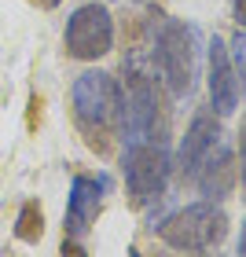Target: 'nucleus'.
I'll list each match as a JSON object with an SVG mask.
<instances>
[{
  "label": "nucleus",
  "instance_id": "nucleus-1",
  "mask_svg": "<svg viewBox=\"0 0 246 257\" xmlns=\"http://www.w3.org/2000/svg\"><path fill=\"white\" fill-rule=\"evenodd\" d=\"M155 231L169 250H180V253L213 250L217 242H224V235H228V213L217 202L202 198V202L180 206V209H173L169 217H162L155 224Z\"/></svg>",
  "mask_w": 246,
  "mask_h": 257
},
{
  "label": "nucleus",
  "instance_id": "nucleus-2",
  "mask_svg": "<svg viewBox=\"0 0 246 257\" xmlns=\"http://www.w3.org/2000/svg\"><path fill=\"white\" fill-rule=\"evenodd\" d=\"M155 66L177 99L191 96L198 77V30L180 19H169L155 37Z\"/></svg>",
  "mask_w": 246,
  "mask_h": 257
},
{
  "label": "nucleus",
  "instance_id": "nucleus-3",
  "mask_svg": "<svg viewBox=\"0 0 246 257\" xmlns=\"http://www.w3.org/2000/svg\"><path fill=\"white\" fill-rule=\"evenodd\" d=\"M74 118L92 140L121 128V85L107 70H85L74 81Z\"/></svg>",
  "mask_w": 246,
  "mask_h": 257
},
{
  "label": "nucleus",
  "instance_id": "nucleus-4",
  "mask_svg": "<svg viewBox=\"0 0 246 257\" xmlns=\"http://www.w3.org/2000/svg\"><path fill=\"white\" fill-rule=\"evenodd\" d=\"M121 169H125V188H129L136 206H151V202H162V198H166L173 158H169V151L162 144H155V140L125 144Z\"/></svg>",
  "mask_w": 246,
  "mask_h": 257
},
{
  "label": "nucleus",
  "instance_id": "nucleus-5",
  "mask_svg": "<svg viewBox=\"0 0 246 257\" xmlns=\"http://www.w3.org/2000/svg\"><path fill=\"white\" fill-rule=\"evenodd\" d=\"M63 44H66V55L70 59H103L110 48H114V19L107 4H81L74 15L66 19V33H63Z\"/></svg>",
  "mask_w": 246,
  "mask_h": 257
},
{
  "label": "nucleus",
  "instance_id": "nucleus-6",
  "mask_svg": "<svg viewBox=\"0 0 246 257\" xmlns=\"http://www.w3.org/2000/svg\"><path fill=\"white\" fill-rule=\"evenodd\" d=\"M158 121V96L144 70H129V81L121 88V136L125 144H144L155 140Z\"/></svg>",
  "mask_w": 246,
  "mask_h": 257
},
{
  "label": "nucleus",
  "instance_id": "nucleus-7",
  "mask_svg": "<svg viewBox=\"0 0 246 257\" xmlns=\"http://www.w3.org/2000/svg\"><path fill=\"white\" fill-rule=\"evenodd\" d=\"M220 144V114H213V107L209 110H198L191 125H187V133L180 140V151H177V169L180 180H195L198 166L209 158V151H213Z\"/></svg>",
  "mask_w": 246,
  "mask_h": 257
},
{
  "label": "nucleus",
  "instance_id": "nucleus-8",
  "mask_svg": "<svg viewBox=\"0 0 246 257\" xmlns=\"http://www.w3.org/2000/svg\"><path fill=\"white\" fill-rule=\"evenodd\" d=\"M107 188H110L107 177H74V184H70V198H66V217H63L66 239H81L92 224H96Z\"/></svg>",
  "mask_w": 246,
  "mask_h": 257
},
{
  "label": "nucleus",
  "instance_id": "nucleus-9",
  "mask_svg": "<svg viewBox=\"0 0 246 257\" xmlns=\"http://www.w3.org/2000/svg\"><path fill=\"white\" fill-rule=\"evenodd\" d=\"M209 107L213 114L220 118H228V114H235L239 107V77H235V66H231V55H228V44L213 33V41H209Z\"/></svg>",
  "mask_w": 246,
  "mask_h": 257
},
{
  "label": "nucleus",
  "instance_id": "nucleus-10",
  "mask_svg": "<svg viewBox=\"0 0 246 257\" xmlns=\"http://www.w3.org/2000/svg\"><path fill=\"white\" fill-rule=\"evenodd\" d=\"M235 180H239V166H235V155L217 144L213 151H209V158L198 166L195 173V184H198V195L209 198V202H220V198H228L231 191H235Z\"/></svg>",
  "mask_w": 246,
  "mask_h": 257
},
{
  "label": "nucleus",
  "instance_id": "nucleus-11",
  "mask_svg": "<svg viewBox=\"0 0 246 257\" xmlns=\"http://www.w3.org/2000/svg\"><path fill=\"white\" fill-rule=\"evenodd\" d=\"M15 235H19L22 242H37V239L44 235V217H41L37 202H26V206H22L19 224H15Z\"/></svg>",
  "mask_w": 246,
  "mask_h": 257
},
{
  "label": "nucleus",
  "instance_id": "nucleus-12",
  "mask_svg": "<svg viewBox=\"0 0 246 257\" xmlns=\"http://www.w3.org/2000/svg\"><path fill=\"white\" fill-rule=\"evenodd\" d=\"M228 55H231V66H235V77H239V92L246 96V30H239L231 37Z\"/></svg>",
  "mask_w": 246,
  "mask_h": 257
},
{
  "label": "nucleus",
  "instance_id": "nucleus-13",
  "mask_svg": "<svg viewBox=\"0 0 246 257\" xmlns=\"http://www.w3.org/2000/svg\"><path fill=\"white\" fill-rule=\"evenodd\" d=\"M239 180H242V191H246V118L239 125Z\"/></svg>",
  "mask_w": 246,
  "mask_h": 257
},
{
  "label": "nucleus",
  "instance_id": "nucleus-14",
  "mask_svg": "<svg viewBox=\"0 0 246 257\" xmlns=\"http://www.w3.org/2000/svg\"><path fill=\"white\" fill-rule=\"evenodd\" d=\"M63 257H85V250H81V239H63Z\"/></svg>",
  "mask_w": 246,
  "mask_h": 257
},
{
  "label": "nucleus",
  "instance_id": "nucleus-15",
  "mask_svg": "<svg viewBox=\"0 0 246 257\" xmlns=\"http://www.w3.org/2000/svg\"><path fill=\"white\" fill-rule=\"evenodd\" d=\"M235 22L239 30H246V0H235Z\"/></svg>",
  "mask_w": 246,
  "mask_h": 257
},
{
  "label": "nucleus",
  "instance_id": "nucleus-16",
  "mask_svg": "<svg viewBox=\"0 0 246 257\" xmlns=\"http://www.w3.org/2000/svg\"><path fill=\"white\" fill-rule=\"evenodd\" d=\"M239 257H246V220H242V231H239Z\"/></svg>",
  "mask_w": 246,
  "mask_h": 257
},
{
  "label": "nucleus",
  "instance_id": "nucleus-17",
  "mask_svg": "<svg viewBox=\"0 0 246 257\" xmlns=\"http://www.w3.org/2000/svg\"><path fill=\"white\" fill-rule=\"evenodd\" d=\"M30 4H37V8H59V0H30Z\"/></svg>",
  "mask_w": 246,
  "mask_h": 257
},
{
  "label": "nucleus",
  "instance_id": "nucleus-18",
  "mask_svg": "<svg viewBox=\"0 0 246 257\" xmlns=\"http://www.w3.org/2000/svg\"><path fill=\"white\" fill-rule=\"evenodd\" d=\"M129 257H140V253H136V250H129Z\"/></svg>",
  "mask_w": 246,
  "mask_h": 257
},
{
  "label": "nucleus",
  "instance_id": "nucleus-19",
  "mask_svg": "<svg viewBox=\"0 0 246 257\" xmlns=\"http://www.w3.org/2000/svg\"><path fill=\"white\" fill-rule=\"evenodd\" d=\"M184 257H195V253H184Z\"/></svg>",
  "mask_w": 246,
  "mask_h": 257
}]
</instances>
